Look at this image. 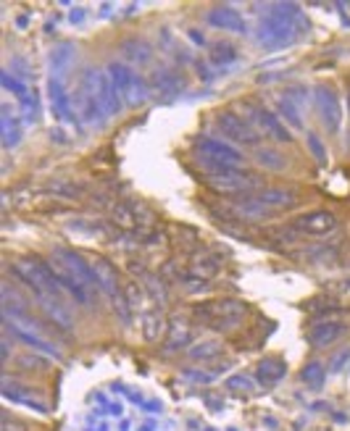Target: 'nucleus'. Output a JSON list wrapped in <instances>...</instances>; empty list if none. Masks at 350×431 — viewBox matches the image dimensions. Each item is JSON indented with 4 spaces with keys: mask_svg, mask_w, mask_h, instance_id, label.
<instances>
[{
    "mask_svg": "<svg viewBox=\"0 0 350 431\" xmlns=\"http://www.w3.org/2000/svg\"><path fill=\"white\" fill-rule=\"evenodd\" d=\"M300 27H306L300 8L285 3V6H277L269 16L261 19L258 30H256V42L266 51H280L285 45L295 42Z\"/></svg>",
    "mask_w": 350,
    "mask_h": 431,
    "instance_id": "obj_1",
    "label": "nucleus"
},
{
    "mask_svg": "<svg viewBox=\"0 0 350 431\" xmlns=\"http://www.w3.org/2000/svg\"><path fill=\"white\" fill-rule=\"evenodd\" d=\"M106 71H108L111 82H113V87H116L127 108H140L142 103L148 101L150 84L132 66H127L124 60H111Z\"/></svg>",
    "mask_w": 350,
    "mask_h": 431,
    "instance_id": "obj_2",
    "label": "nucleus"
},
{
    "mask_svg": "<svg viewBox=\"0 0 350 431\" xmlns=\"http://www.w3.org/2000/svg\"><path fill=\"white\" fill-rule=\"evenodd\" d=\"M11 274L21 281V284H27L30 290H35L37 295H53V297H58L61 295V281H58V274L56 269L50 266V263H42V261H16L11 263Z\"/></svg>",
    "mask_w": 350,
    "mask_h": 431,
    "instance_id": "obj_3",
    "label": "nucleus"
},
{
    "mask_svg": "<svg viewBox=\"0 0 350 431\" xmlns=\"http://www.w3.org/2000/svg\"><path fill=\"white\" fill-rule=\"evenodd\" d=\"M82 87L95 98V103H98L100 108L106 110V116H116V113H121L124 101L119 98V92H116V87H113V82H111L108 71L106 69H98V66L87 69V74L82 77Z\"/></svg>",
    "mask_w": 350,
    "mask_h": 431,
    "instance_id": "obj_4",
    "label": "nucleus"
},
{
    "mask_svg": "<svg viewBox=\"0 0 350 431\" xmlns=\"http://www.w3.org/2000/svg\"><path fill=\"white\" fill-rule=\"evenodd\" d=\"M313 105L319 110V119L327 127V131L337 134L342 124V103L337 90L332 84H316V90H313Z\"/></svg>",
    "mask_w": 350,
    "mask_h": 431,
    "instance_id": "obj_5",
    "label": "nucleus"
},
{
    "mask_svg": "<svg viewBox=\"0 0 350 431\" xmlns=\"http://www.w3.org/2000/svg\"><path fill=\"white\" fill-rule=\"evenodd\" d=\"M216 127L224 137H230L232 145H250V148H261V134L258 129L248 124V121L237 116V113H232V110H221L219 116H216Z\"/></svg>",
    "mask_w": 350,
    "mask_h": 431,
    "instance_id": "obj_6",
    "label": "nucleus"
},
{
    "mask_svg": "<svg viewBox=\"0 0 350 431\" xmlns=\"http://www.w3.org/2000/svg\"><path fill=\"white\" fill-rule=\"evenodd\" d=\"M250 116H253V124H256V129H258L261 137H269V140L282 142V145L292 142V134H290V129H287V124L282 121V116L274 108L250 105Z\"/></svg>",
    "mask_w": 350,
    "mask_h": 431,
    "instance_id": "obj_7",
    "label": "nucleus"
},
{
    "mask_svg": "<svg viewBox=\"0 0 350 431\" xmlns=\"http://www.w3.org/2000/svg\"><path fill=\"white\" fill-rule=\"evenodd\" d=\"M53 263H56V266H61V269L66 271V274H71L74 279L80 281L82 287H87V290L98 287V281H95V271H92V263L85 261L80 252L63 250V247H58V250L53 252Z\"/></svg>",
    "mask_w": 350,
    "mask_h": 431,
    "instance_id": "obj_8",
    "label": "nucleus"
},
{
    "mask_svg": "<svg viewBox=\"0 0 350 431\" xmlns=\"http://www.w3.org/2000/svg\"><path fill=\"white\" fill-rule=\"evenodd\" d=\"M195 150L203 158H211V161H219V163H230V166H242V153L237 145L224 140H216V137H198L195 140Z\"/></svg>",
    "mask_w": 350,
    "mask_h": 431,
    "instance_id": "obj_9",
    "label": "nucleus"
},
{
    "mask_svg": "<svg viewBox=\"0 0 350 431\" xmlns=\"http://www.w3.org/2000/svg\"><path fill=\"white\" fill-rule=\"evenodd\" d=\"M245 302L240 300H216L208 305H198L195 316L206 319L208 323H237L245 316Z\"/></svg>",
    "mask_w": 350,
    "mask_h": 431,
    "instance_id": "obj_10",
    "label": "nucleus"
},
{
    "mask_svg": "<svg viewBox=\"0 0 350 431\" xmlns=\"http://www.w3.org/2000/svg\"><path fill=\"white\" fill-rule=\"evenodd\" d=\"M111 221L121 226V229H130V231H137L142 226H150V213L145 211V205L135 200H121L113 205V211H111Z\"/></svg>",
    "mask_w": 350,
    "mask_h": 431,
    "instance_id": "obj_11",
    "label": "nucleus"
},
{
    "mask_svg": "<svg viewBox=\"0 0 350 431\" xmlns=\"http://www.w3.org/2000/svg\"><path fill=\"white\" fill-rule=\"evenodd\" d=\"M337 226V216L330 211H308L300 213L298 219L292 221V229L311 234V237H324Z\"/></svg>",
    "mask_w": 350,
    "mask_h": 431,
    "instance_id": "obj_12",
    "label": "nucleus"
},
{
    "mask_svg": "<svg viewBox=\"0 0 350 431\" xmlns=\"http://www.w3.org/2000/svg\"><path fill=\"white\" fill-rule=\"evenodd\" d=\"M6 334H8V337H13L16 342H21V345L32 347L35 352H45L48 358H61V352L56 350V345L45 340L40 329H24V326H19V323L6 321Z\"/></svg>",
    "mask_w": 350,
    "mask_h": 431,
    "instance_id": "obj_13",
    "label": "nucleus"
},
{
    "mask_svg": "<svg viewBox=\"0 0 350 431\" xmlns=\"http://www.w3.org/2000/svg\"><path fill=\"white\" fill-rule=\"evenodd\" d=\"M3 397L11 402H19L24 408H30L35 413H48L50 405L42 397H37V390L35 387H21L16 381H11L8 376L3 379Z\"/></svg>",
    "mask_w": 350,
    "mask_h": 431,
    "instance_id": "obj_14",
    "label": "nucleus"
},
{
    "mask_svg": "<svg viewBox=\"0 0 350 431\" xmlns=\"http://www.w3.org/2000/svg\"><path fill=\"white\" fill-rule=\"evenodd\" d=\"M48 101H50V108H53V116L58 121H71L74 119V108H71V98L66 87H63V82L53 74L48 79Z\"/></svg>",
    "mask_w": 350,
    "mask_h": 431,
    "instance_id": "obj_15",
    "label": "nucleus"
},
{
    "mask_svg": "<svg viewBox=\"0 0 350 431\" xmlns=\"http://www.w3.org/2000/svg\"><path fill=\"white\" fill-rule=\"evenodd\" d=\"M213 30H224V32H237V34H245L248 32V24L240 16V11L227 8V6H219V8H211L208 16H206Z\"/></svg>",
    "mask_w": 350,
    "mask_h": 431,
    "instance_id": "obj_16",
    "label": "nucleus"
},
{
    "mask_svg": "<svg viewBox=\"0 0 350 431\" xmlns=\"http://www.w3.org/2000/svg\"><path fill=\"white\" fill-rule=\"evenodd\" d=\"M74 108H77V116L82 119V124H87V127H100L103 121L108 119L106 110L100 108L98 103H95V98H92L82 84H80V95H77V101H74Z\"/></svg>",
    "mask_w": 350,
    "mask_h": 431,
    "instance_id": "obj_17",
    "label": "nucleus"
},
{
    "mask_svg": "<svg viewBox=\"0 0 350 431\" xmlns=\"http://www.w3.org/2000/svg\"><path fill=\"white\" fill-rule=\"evenodd\" d=\"M256 200L263 202L269 211H285V208H292L298 202V195L287 187H263V190L256 192Z\"/></svg>",
    "mask_w": 350,
    "mask_h": 431,
    "instance_id": "obj_18",
    "label": "nucleus"
},
{
    "mask_svg": "<svg viewBox=\"0 0 350 431\" xmlns=\"http://www.w3.org/2000/svg\"><path fill=\"white\" fill-rule=\"evenodd\" d=\"M192 340V326L185 316H174L166 326V352H177L187 347Z\"/></svg>",
    "mask_w": 350,
    "mask_h": 431,
    "instance_id": "obj_19",
    "label": "nucleus"
},
{
    "mask_svg": "<svg viewBox=\"0 0 350 431\" xmlns=\"http://www.w3.org/2000/svg\"><path fill=\"white\" fill-rule=\"evenodd\" d=\"M348 331V326L342 321H319L308 331V342L313 347H327L332 342H337Z\"/></svg>",
    "mask_w": 350,
    "mask_h": 431,
    "instance_id": "obj_20",
    "label": "nucleus"
},
{
    "mask_svg": "<svg viewBox=\"0 0 350 431\" xmlns=\"http://www.w3.org/2000/svg\"><path fill=\"white\" fill-rule=\"evenodd\" d=\"M148 84L156 95H180L185 90V79H182L177 71H166V69L153 71Z\"/></svg>",
    "mask_w": 350,
    "mask_h": 431,
    "instance_id": "obj_21",
    "label": "nucleus"
},
{
    "mask_svg": "<svg viewBox=\"0 0 350 431\" xmlns=\"http://www.w3.org/2000/svg\"><path fill=\"white\" fill-rule=\"evenodd\" d=\"M92 271H95V281H98V287L106 292L108 297L119 295V292H121L119 276H116V271H113V266H111L108 261L95 258V261H92Z\"/></svg>",
    "mask_w": 350,
    "mask_h": 431,
    "instance_id": "obj_22",
    "label": "nucleus"
},
{
    "mask_svg": "<svg viewBox=\"0 0 350 431\" xmlns=\"http://www.w3.org/2000/svg\"><path fill=\"white\" fill-rule=\"evenodd\" d=\"M37 300H40V308H42V313H45L48 319H53L61 329L71 331V326H74V321H71V313L61 305L58 297H53V295H37Z\"/></svg>",
    "mask_w": 350,
    "mask_h": 431,
    "instance_id": "obj_23",
    "label": "nucleus"
},
{
    "mask_svg": "<svg viewBox=\"0 0 350 431\" xmlns=\"http://www.w3.org/2000/svg\"><path fill=\"white\" fill-rule=\"evenodd\" d=\"M121 51L127 56L130 63L135 66H148L153 60V48L148 45V40H140V37H130V40L121 42Z\"/></svg>",
    "mask_w": 350,
    "mask_h": 431,
    "instance_id": "obj_24",
    "label": "nucleus"
},
{
    "mask_svg": "<svg viewBox=\"0 0 350 431\" xmlns=\"http://www.w3.org/2000/svg\"><path fill=\"white\" fill-rule=\"evenodd\" d=\"M219 271H221L219 258H216V255H211V252H198V255L190 261V274H195V276L203 279V281L213 279Z\"/></svg>",
    "mask_w": 350,
    "mask_h": 431,
    "instance_id": "obj_25",
    "label": "nucleus"
},
{
    "mask_svg": "<svg viewBox=\"0 0 350 431\" xmlns=\"http://www.w3.org/2000/svg\"><path fill=\"white\" fill-rule=\"evenodd\" d=\"M232 208H235V213L242 216V219H269L271 213H274V211H269L263 202L256 200V195H242L240 200H235Z\"/></svg>",
    "mask_w": 350,
    "mask_h": 431,
    "instance_id": "obj_26",
    "label": "nucleus"
},
{
    "mask_svg": "<svg viewBox=\"0 0 350 431\" xmlns=\"http://www.w3.org/2000/svg\"><path fill=\"white\" fill-rule=\"evenodd\" d=\"M0 134H3V145L6 148H16L24 137L21 131V121L16 116H11L8 108H3V119H0Z\"/></svg>",
    "mask_w": 350,
    "mask_h": 431,
    "instance_id": "obj_27",
    "label": "nucleus"
},
{
    "mask_svg": "<svg viewBox=\"0 0 350 431\" xmlns=\"http://www.w3.org/2000/svg\"><path fill=\"white\" fill-rule=\"evenodd\" d=\"M256 376H258V381L263 384V387H274V384L282 381V376H285V363L274 361V358H266V361L258 363Z\"/></svg>",
    "mask_w": 350,
    "mask_h": 431,
    "instance_id": "obj_28",
    "label": "nucleus"
},
{
    "mask_svg": "<svg viewBox=\"0 0 350 431\" xmlns=\"http://www.w3.org/2000/svg\"><path fill=\"white\" fill-rule=\"evenodd\" d=\"M256 163H258L261 169H269V171L287 169V158L280 150H274V148H256Z\"/></svg>",
    "mask_w": 350,
    "mask_h": 431,
    "instance_id": "obj_29",
    "label": "nucleus"
},
{
    "mask_svg": "<svg viewBox=\"0 0 350 431\" xmlns=\"http://www.w3.org/2000/svg\"><path fill=\"white\" fill-rule=\"evenodd\" d=\"M42 192H45V195H56V198L71 200V198H80L82 192H85V187H82V184H74V181H69V179H56V181H50L48 187H42Z\"/></svg>",
    "mask_w": 350,
    "mask_h": 431,
    "instance_id": "obj_30",
    "label": "nucleus"
},
{
    "mask_svg": "<svg viewBox=\"0 0 350 431\" xmlns=\"http://www.w3.org/2000/svg\"><path fill=\"white\" fill-rule=\"evenodd\" d=\"M277 113H280V116L287 121V124H292L295 129H303V116H300V108L295 105V101H292V98L282 95L280 101H277Z\"/></svg>",
    "mask_w": 350,
    "mask_h": 431,
    "instance_id": "obj_31",
    "label": "nucleus"
},
{
    "mask_svg": "<svg viewBox=\"0 0 350 431\" xmlns=\"http://www.w3.org/2000/svg\"><path fill=\"white\" fill-rule=\"evenodd\" d=\"M163 331H166L163 316H161V313H145V319H142V337L148 342H156V340H161Z\"/></svg>",
    "mask_w": 350,
    "mask_h": 431,
    "instance_id": "obj_32",
    "label": "nucleus"
},
{
    "mask_svg": "<svg viewBox=\"0 0 350 431\" xmlns=\"http://www.w3.org/2000/svg\"><path fill=\"white\" fill-rule=\"evenodd\" d=\"M219 355H221V345L216 340H203L190 347L192 361H213V358H219Z\"/></svg>",
    "mask_w": 350,
    "mask_h": 431,
    "instance_id": "obj_33",
    "label": "nucleus"
},
{
    "mask_svg": "<svg viewBox=\"0 0 350 431\" xmlns=\"http://www.w3.org/2000/svg\"><path fill=\"white\" fill-rule=\"evenodd\" d=\"M211 60L219 63V66H227L232 60H237V48L230 42H213L211 45Z\"/></svg>",
    "mask_w": 350,
    "mask_h": 431,
    "instance_id": "obj_34",
    "label": "nucleus"
},
{
    "mask_svg": "<svg viewBox=\"0 0 350 431\" xmlns=\"http://www.w3.org/2000/svg\"><path fill=\"white\" fill-rule=\"evenodd\" d=\"M0 84H3V87H6V90L11 92V95H16L19 101H24V98L30 95L27 84H24L21 79H16V77H13V71H8V69L0 71Z\"/></svg>",
    "mask_w": 350,
    "mask_h": 431,
    "instance_id": "obj_35",
    "label": "nucleus"
},
{
    "mask_svg": "<svg viewBox=\"0 0 350 431\" xmlns=\"http://www.w3.org/2000/svg\"><path fill=\"white\" fill-rule=\"evenodd\" d=\"M108 300H111V311L116 313V319H119L121 323H130L132 321V305H130V300H127L124 290H121L119 295L108 297Z\"/></svg>",
    "mask_w": 350,
    "mask_h": 431,
    "instance_id": "obj_36",
    "label": "nucleus"
},
{
    "mask_svg": "<svg viewBox=\"0 0 350 431\" xmlns=\"http://www.w3.org/2000/svg\"><path fill=\"white\" fill-rule=\"evenodd\" d=\"M300 379L306 381L308 387H313V390H316V387H321V384H324V379H327V368H324L321 363H308V366L303 368V373H300Z\"/></svg>",
    "mask_w": 350,
    "mask_h": 431,
    "instance_id": "obj_37",
    "label": "nucleus"
},
{
    "mask_svg": "<svg viewBox=\"0 0 350 431\" xmlns=\"http://www.w3.org/2000/svg\"><path fill=\"white\" fill-rule=\"evenodd\" d=\"M71 51H74L71 45H58V48L53 51V56H50V66H53V71H58V69H61V63H63V66L69 63L71 56H74Z\"/></svg>",
    "mask_w": 350,
    "mask_h": 431,
    "instance_id": "obj_38",
    "label": "nucleus"
},
{
    "mask_svg": "<svg viewBox=\"0 0 350 431\" xmlns=\"http://www.w3.org/2000/svg\"><path fill=\"white\" fill-rule=\"evenodd\" d=\"M19 366H27V371H48V361L40 355H19Z\"/></svg>",
    "mask_w": 350,
    "mask_h": 431,
    "instance_id": "obj_39",
    "label": "nucleus"
},
{
    "mask_svg": "<svg viewBox=\"0 0 350 431\" xmlns=\"http://www.w3.org/2000/svg\"><path fill=\"white\" fill-rule=\"evenodd\" d=\"M145 295H150L156 302L166 300V292H163V281L156 279V276H148V284H145Z\"/></svg>",
    "mask_w": 350,
    "mask_h": 431,
    "instance_id": "obj_40",
    "label": "nucleus"
},
{
    "mask_svg": "<svg viewBox=\"0 0 350 431\" xmlns=\"http://www.w3.org/2000/svg\"><path fill=\"white\" fill-rule=\"evenodd\" d=\"M306 145H308V150L319 158V163H327V148H324V142H321L316 134H306Z\"/></svg>",
    "mask_w": 350,
    "mask_h": 431,
    "instance_id": "obj_41",
    "label": "nucleus"
},
{
    "mask_svg": "<svg viewBox=\"0 0 350 431\" xmlns=\"http://www.w3.org/2000/svg\"><path fill=\"white\" fill-rule=\"evenodd\" d=\"M124 295H127V300H130L132 308H140L142 305V290L137 287V284H127Z\"/></svg>",
    "mask_w": 350,
    "mask_h": 431,
    "instance_id": "obj_42",
    "label": "nucleus"
},
{
    "mask_svg": "<svg viewBox=\"0 0 350 431\" xmlns=\"http://www.w3.org/2000/svg\"><path fill=\"white\" fill-rule=\"evenodd\" d=\"M227 387H230V390L250 392V390H253V381H250L248 376H232V379L227 381Z\"/></svg>",
    "mask_w": 350,
    "mask_h": 431,
    "instance_id": "obj_43",
    "label": "nucleus"
},
{
    "mask_svg": "<svg viewBox=\"0 0 350 431\" xmlns=\"http://www.w3.org/2000/svg\"><path fill=\"white\" fill-rule=\"evenodd\" d=\"M0 431H27V426L16 418H11V416H3L0 418Z\"/></svg>",
    "mask_w": 350,
    "mask_h": 431,
    "instance_id": "obj_44",
    "label": "nucleus"
},
{
    "mask_svg": "<svg viewBox=\"0 0 350 431\" xmlns=\"http://www.w3.org/2000/svg\"><path fill=\"white\" fill-rule=\"evenodd\" d=\"M348 361H350V350L340 352V355H335V358H332V371H340Z\"/></svg>",
    "mask_w": 350,
    "mask_h": 431,
    "instance_id": "obj_45",
    "label": "nucleus"
},
{
    "mask_svg": "<svg viewBox=\"0 0 350 431\" xmlns=\"http://www.w3.org/2000/svg\"><path fill=\"white\" fill-rule=\"evenodd\" d=\"M50 137H53L56 142H63V145L69 142V134H66V131H61V129H53V131H50Z\"/></svg>",
    "mask_w": 350,
    "mask_h": 431,
    "instance_id": "obj_46",
    "label": "nucleus"
},
{
    "mask_svg": "<svg viewBox=\"0 0 350 431\" xmlns=\"http://www.w3.org/2000/svg\"><path fill=\"white\" fill-rule=\"evenodd\" d=\"M348 108H350V95H348Z\"/></svg>",
    "mask_w": 350,
    "mask_h": 431,
    "instance_id": "obj_47",
    "label": "nucleus"
}]
</instances>
